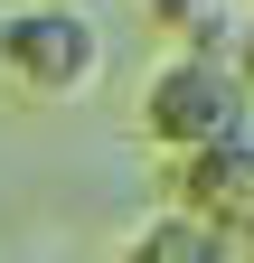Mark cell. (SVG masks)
I'll use <instances>...</instances> for the list:
<instances>
[{
    "label": "cell",
    "instance_id": "obj_1",
    "mask_svg": "<svg viewBox=\"0 0 254 263\" xmlns=\"http://www.w3.org/2000/svg\"><path fill=\"white\" fill-rule=\"evenodd\" d=\"M104 19L85 0H19L0 19V85H19L28 104H85L104 85Z\"/></svg>",
    "mask_w": 254,
    "mask_h": 263
},
{
    "label": "cell",
    "instance_id": "obj_2",
    "mask_svg": "<svg viewBox=\"0 0 254 263\" xmlns=\"http://www.w3.org/2000/svg\"><path fill=\"white\" fill-rule=\"evenodd\" d=\"M132 132L160 160H188V151H207V141H235V132H254V104H245V85H235V66L226 57H160L141 76L132 94Z\"/></svg>",
    "mask_w": 254,
    "mask_h": 263
},
{
    "label": "cell",
    "instance_id": "obj_6",
    "mask_svg": "<svg viewBox=\"0 0 254 263\" xmlns=\"http://www.w3.org/2000/svg\"><path fill=\"white\" fill-rule=\"evenodd\" d=\"M226 66H235V85H245V104H254V10H245V28H235V47H226Z\"/></svg>",
    "mask_w": 254,
    "mask_h": 263
},
{
    "label": "cell",
    "instance_id": "obj_8",
    "mask_svg": "<svg viewBox=\"0 0 254 263\" xmlns=\"http://www.w3.org/2000/svg\"><path fill=\"white\" fill-rule=\"evenodd\" d=\"M235 263H254V245H245V254H235Z\"/></svg>",
    "mask_w": 254,
    "mask_h": 263
},
{
    "label": "cell",
    "instance_id": "obj_5",
    "mask_svg": "<svg viewBox=\"0 0 254 263\" xmlns=\"http://www.w3.org/2000/svg\"><path fill=\"white\" fill-rule=\"evenodd\" d=\"M198 10H216V0H141V19L160 28V38H179V28L198 19Z\"/></svg>",
    "mask_w": 254,
    "mask_h": 263
},
{
    "label": "cell",
    "instance_id": "obj_4",
    "mask_svg": "<svg viewBox=\"0 0 254 263\" xmlns=\"http://www.w3.org/2000/svg\"><path fill=\"white\" fill-rule=\"evenodd\" d=\"M122 263H235V245H226V235H207V226H188L179 207H160L132 245H122Z\"/></svg>",
    "mask_w": 254,
    "mask_h": 263
},
{
    "label": "cell",
    "instance_id": "obj_7",
    "mask_svg": "<svg viewBox=\"0 0 254 263\" xmlns=\"http://www.w3.org/2000/svg\"><path fill=\"white\" fill-rule=\"evenodd\" d=\"M0 263H38V254H0Z\"/></svg>",
    "mask_w": 254,
    "mask_h": 263
},
{
    "label": "cell",
    "instance_id": "obj_3",
    "mask_svg": "<svg viewBox=\"0 0 254 263\" xmlns=\"http://www.w3.org/2000/svg\"><path fill=\"white\" fill-rule=\"evenodd\" d=\"M170 207H179L188 226H207V235H226V245L245 254V245H254V132L170 160Z\"/></svg>",
    "mask_w": 254,
    "mask_h": 263
}]
</instances>
